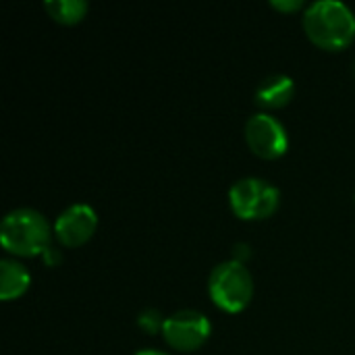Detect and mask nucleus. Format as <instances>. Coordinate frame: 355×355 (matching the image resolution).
I'll return each instance as SVG.
<instances>
[{
  "label": "nucleus",
  "mask_w": 355,
  "mask_h": 355,
  "mask_svg": "<svg viewBox=\"0 0 355 355\" xmlns=\"http://www.w3.org/2000/svg\"><path fill=\"white\" fill-rule=\"evenodd\" d=\"M308 37L324 50H341L355 37L354 10L341 0H316L304 10Z\"/></svg>",
  "instance_id": "nucleus-1"
},
{
  "label": "nucleus",
  "mask_w": 355,
  "mask_h": 355,
  "mask_svg": "<svg viewBox=\"0 0 355 355\" xmlns=\"http://www.w3.org/2000/svg\"><path fill=\"white\" fill-rule=\"evenodd\" d=\"M0 243L12 256H42L50 248V225L33 208H15L2 220Z\"/></svg>",
  "instance_id": "nucleus-2"
},
{
  "label": "nucleus",
  "mask_w": 355,
  "mask_h": 355,
  "mask_svg": "<svg viewBox=\"0 0 355 355\" xmlns=\"http://www.w3.org/2000/svg\"><path fill=\"white\" fill-rule=\"evenodd\" d=\"M210 300L225 312H241L250 306L254 295V279L245 264L225 260L216 264L208 277Z\"/></svg>",
  "instance_id": "nucleus-3"
},
{
  "label": "nucleus",
  "mask_w": 355,
  "mask_h": 355,
  "mask_svg": "<svg viewBox=\"0 0 355 355\" xmlns=\"http://www.w3.org/2000/svg\"><path fill=\"white\" fill-rule=\"evenodd\" d=\"M281 191L266 179L243 177L229 189L231 210L243 220H262L277 212Z\"/></svg>",
  "instance_id": "nucleus-4"
},
{
  "label": "nucleus",
  "mask_w": 355,
  "mask_h": 355,
  "mask_svg": "<svg viewBox=\"0 0 355 355\" xmlns=\"http://www.w3.org/2000/svg\"><path fill=\"white\" fill-rule=\"evenodd\" d=\"M243 133H245V141L250 150L260 158L275 160L287 152V146H289L287 129L277 116L268 112L252 114L245 121Z\"/></svg>",
  "instance_id": "nucleus-5"
},
{
  "label": "nucleus",
  "mask_w": 355,
  "mask_h": 355,
  "mask_svg": "<svg viewBox=\"0 0 355 355\" xmlns=\"http://www.w3.org/2000/svg\"><path fill=\"white\" fill-rule=\"evenodd\" d=\"M212 333V324L206 314L198 310H179L166 316L162 327L164 341L179 352L200 349Z\"/></svg>",
  "instance_id": "nucleus-6"
},
{
  "label": "nucleus",
  "mask_w": 355,
  "mask_h": 355,
  "mask_svg": "<svg viewBox=\"0 0 355 355\" xmlns=\"http://www.w3.org/2000/svg\"><path fill=\"white\" fill-rule=\"evenodd\" d=\"M98 227V214L89 204H71L54 223V235L64 248H79L92 239Z\"/></svg>",
  "instance_id": "nucleus-7"
},
{
  "label": "nucleus",
  "mask_w": 355,
  "mask_h": 355,
  "mask_svg": "<svg viewBox=\"0 0 355 355\" xmlns=\"http://www.w3.org/2000/svg\"><path fill=\"white\" fill-rule=\"evenodd\" d=\"M293 94H295V83L289 75L270 73L256 87V104L266 110L283 108L291 102Z\"/></svg>",
  "instance_id": "nucleus-8"
},
{
  "label": "nucleus",
  "mask_w": 355,
  "mask_h": 355,
  "mask_svg": "<svg viewBox=\"0 0 355 355\" xmlns=\"http://www.w3.org/2000/svg\"><path fill=\"white\" fill-rule=\"evenodd\" d=\"M29 283H31V275L25 268V264L12 258L0 260V300L2 302L21 297L29 289Z\"/></svg>",
  "instance_id": "nucleus-9"
},
{
  "label": "nucleus",
  "mask_w": 355,
  "mask_h": 355,
  "mask_svg": "<svg viewBox=\"0 0 355 355\" xmlns=\"http://www.w3.org/2000/svg\"><path fill=\"white\" fill-rule=\"evenodd\" d=\"M44 8L54 21L62 25L79 23L87 15L85 0H44Z\"/></svg>",
  "instance_id": "nucleus-10"
},
{
  "label": "nucleus",
  "mask_w": 355,
  "mask_h": 355,
  "mask_svg": "<svg viewBox=\"0 0 355 355\" xmlns=\"http://www.w3.org/2000/svg\"><path fill=\"white\" fill-rule=\"evenodd\" d=\"M164 316L156 310V308H146V310H141L139 312V316H137V324H139V329H144L146 333H150V335H154V333H162V327H164Z\"/></svg>",
  "instance_id": "nucleus-11"
},
{
  "label": "nucleus",
  "mask_w": 355,
  "mask_h": 355,
  "mask_svg": "<svg viewBox=\"0 0 355 355\" xmlns=\"http://www.w3.org/2000/svg\"><path fill=\"white\" fill-rule=\"evenodd\" d=\"M270 4H272L275 8L283 10V12H293V10H300V8L304 6L302 0H272Z\"/></svg>",
  "instance_id": "nucleus-12"
},
{
  "label": "nucleus",
  "mask_w": 355,
  "mask_h": 355,
  "mask_svg": "<svg viewBox=\"0 0 355 355\" xmlns=\"http://www.w3.org/2000/svg\"><path fill=\"white\" fill-rule=\"evenodd\" d=\"M42 258H44V262H46L48 266H56V264L60 262V258H62V256H60V252H58L56 248H52V245H50V248L42 254Z\"/></svg>",
  "instance_id": "nucleus-13"
},
{
  "label": "nucleus",
  "mask_w": 355,
  "mask_h": 355,
  "mask_svg": "<svg viewBox=\"0 0 355 355\" xmlns=\"http://www.w3.org/2000/svg\"><path fill=\"white\" fill-rule=\"evenodd\" d=\"M250 254H252V252H250V245H248V243H237L231 260H237V262L245 264V256H250Z\"/></svg>",
  "instance_id": "nucleus-14"
},
{
  "label": "nucleus",
  "mask_w": 355,
  "mask_h": 355,
  "mask_svg": "<svg viewBox=\"0 0 355 355\" xmlns=\"http://www.w3.org/2000/svg\"><path fill=\"white\" fill-rule=\"evenodd\" d=\"M135 355H168V354H162V352H158V349H139Z\"/></svg>",
  "instance_id": "nucleus-15"
},
{
  "label": "nucleus",
  "mask_w": 355,
  "mask_h": 355,
  "mask_svg": "<svg viewBox=\"0 0 355 355\" xmlns=\"http://www.w3.org/2000/svg\"><path fill=\"white\" fill-rule=\"evenodd\" d=\"M354 73H355V64H354Z\"/></svg>",
  "instance_id": "nucleus-16"
}]
</instances>
